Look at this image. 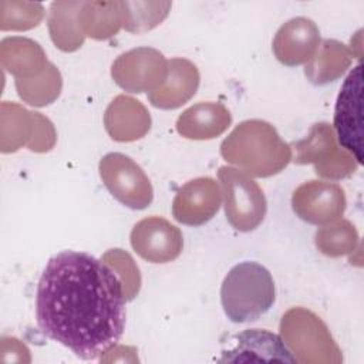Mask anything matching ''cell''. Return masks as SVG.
I'll use <instances>...</instances> for the list:
<instances>
[{
  "label": "cell",
  "instance_id": "obj_6",
  "mask_svg": "<svg viewBox=\"0 0 364 364\" xmlns=\"http://www.w3.org/2000/svg\"><path fill=\"white\" fill-rule=\"evenodd\" d=\"M131 245L145 260L151 263H166L179 256L182 235L162 218H146L134 226Z\"/></svg>",
  "mask_w": 364,
  "mask_h": 364
},
{
  "label": "cell",
  "instance_id": "obj_5",
  "mask_svg": "<svg viewBox=\"0 0 364 364\" xmlns=\"http://www.w3.org/2000/svg\"><path fill=\"white\" fill-rule=\"evenodd\" d=\"M101 178L114 198L132 209H144L152 200V188L142 169L122 154H108L100 162Z\"/></svg>",
  "mask_w": 364,
  "mask_h": 364
},
{
  "label": "cell",
  "instance_id": "obj_2",
  "mask_svg": "<svg viewBox=\"0 0 364 364\" xmlns=\"http://www.w3.org/2000/svg\"><path fill=\"white\" fill-rule=\"evenodd\" d=\"M276 301L272 273L257 262H240L225 276L220 286V303L233 323H247L266 314Z\"/></svg>",
  "mask_w": 364,
  "mask_h": 364
},
{
  "label": "cell",
  "instance_id": "obj_1",
  "mask_svg": "<svg viewBox=\"0 0 364 364\" xmlns=\"http://www.w3.org/2000/svg\"><path fill=\"white\" fill-rule=\"evenodd\" d=\"M125 291L117 272L85 252L48 259L36 291L40 331L82 360L100 358L125 328Z\"/></svg>",
  "mask_w": 364,
  "mask_h": 364
},
{
  "label": "cell",
  "instance_id": "obj_3",
  "mask_svg": "<svg viewBox=\"0 0 364 364\" xmlns=\"http://www.w3.org/2000/svg\"><path fill=\"white\" fill-rule=\"evenodd\" d=\"M334 129L340 145L357 164H363V64L358 63L344 80L334 108Z\"/></svg>",
  "mask_w": 364,
  "mask_h": 364
},
{
  "label": "cell",
  "instance_id": "obj_7",
  "mask_svg": "<svg viewBox=\"0 0 364 364\" xmlns=\"http://www.w3.org/2000/svg\"><path fill=\"white\" fill-rule=\"evenodd\" d=\"M233 344L222 350V363L282 361L297 363L284 341L274 333L260 328L245 330L230 338Z\"/></svg>",
  "mask_w": 364,
  "mask_h": 364
},
{
  "label": "cell",
  "instance_id": "obj_4",
  "mask_svg": "<svg viewBox=\"0 0 364 364\" xmlns=\"http://www.w3.org/2000/svg\"><path fill=\"white\" fill-rule=\"evenodd\" d=\"M219 178L225 188L226 218L237 230H253L266 213L263 192L253 181L233 168L222 166Z\"/></svg>",
  "mask_w": 364,
  "mask_h": 364
}]
</instances>
